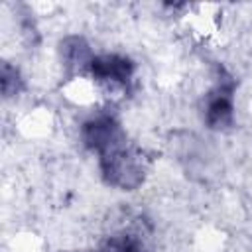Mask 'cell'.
Returning a JSON list of instances; mask_svg holds the SVG:
<instances>
[{"label":"cell","instance_id":"cell-1","mask_svg":"<svg viewBox=\"0 0 252 252\" xmlns=\"http://www.w3.org/2000/svg\"><path fill=\"white\" fill-rule=\"evenodd\" d=\"M83 144L98 156L100 175L106 185L134 191L148 173L146 154L128 140L116 116L100 112L81 126Z\"/></svg>","mask_w":252,"mask_h":252},{"label":"cell","instance_id":"cell-2","mask_svg":"<svg viewBox=\"0 0 252 252\" xmlns=\"http://www.w3.org/2000/svg\"><path fill=\"white\" fill-rule=\"evenodd\" d=\"M234 77L224 69L217 67L215 87L205 96V122L213 130H222L232 126L234 120Z\"/></svg>","mask_w":252,"mask_h":252},{"label":"cell","instance_id":"cell-3","mask_svg":"<svg viewBox=\"0 0 252 252\" xmlns=\"http://www.w3.org/2000/svg\"><path fill=\"white\" fill-rule=\"evenodd\" d=\"M134 63L126 55L118 53H104V55H94L89 65V73L94 81L104 83V85H114L128 89L134 77Z\"/></svg>","mask_w":252,"mask_h":252},{"label":"cell","instance_id":"cell-4","mask_svg":"<svg viewBox=\"0 0 252 252\" xmlns=\"http://www.w3.org/2000/svg\"><path fill=\"white\" fill-rule=\"evenodd\" d=\"M61 57H63V63L69 71H89V65H91V59L94 57L89 43L79 37V35H71V37H65L61 41Z\"/></svg>","mask_w":252,"mask_h":252},{"label":"cell","instance_id":"cell-5","mask_svg":"<svg viewBox=\"0 0 252 252\" xmlns=\"http://www.w3.org/2000/svg\"><path fill=\"white\" fill-rule=\"evenodd\" d=\"M96 252H148L144 240L132 232H116L106 236Z\"/></svg>","mask_w":252,"mask_h":252},{"label":"cell","instance_id":"cell-6","mask_svg":"<svg viewBox=\"0 0 252 252\" xmlns=\"http://www.w3.org/2000/svg\"><path fill=\"white\" fill-rule=\"evenodd\" d=\"M0 83H2L4 98H10V96L18 94L24 89V81L20 77V71L16 67H12L8 61L2 63V79H0Z\"/></svg>","mask_w":252,"mask_h":252}]
</instances>
